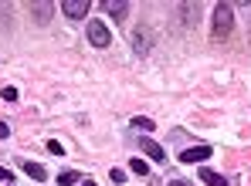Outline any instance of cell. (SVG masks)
<instances>
[{"mask_svg":"<svg viewBox=\"0 0 251 186\" xmlns=\"http://www.w3.org/2000/svg\"><path fill=\"white\" fill-rule=\"evenodd\" d=\"M231 31H234V7L231 3H217L214 7V27H210L214 41H227Z\"/></svg>","mask_w":251,"mask_h":186,"instance_id":"6da1fadb","label":"cell"},{"mask_svg":"<svg viewBox=\"0 0 251 186\" xmlns=\"http://www.w3.org/2000/svg\"><path fill=\"white\" fill-rule=\"evenodd\" d=\"M129 44H132L136 54H150V51H153V31H150L146 24H136L132 34H129Z\"/></svg>","mask_w":251,"mask_h":186,"instance_id":"7a4b0ae2","label":"cell"},{"mask_svg":"<svg viewBox=\"0 0 251 186\" xmlns=\"http://www.w3.org/2000/svg\"><path fill=\"white\" fill-rule=\"evenodd\" d=\"M99 10H105L116 24L126 27V14H129V3H126V0H99Z\"/></svg>","mask_w":251,"mask_h":186,"instance_id":"3957f363","label":"cell"},{"mask_svg":"<svg viewBox=\"0 0 251 186\" xmlns=\"http://www.w3.org/2000/svg\"><path fill=\"white\" fill-rule=\"evenodd\" d=\"M88 41L95 47H109L112 44V34H109V27H105L102 21H92V24H88Z\"/></svg>","mask_w":251,"mask_h":186,"instance_id":"277c9868","label":"cell"},{"mask_svg":"<svg viewBox=\"0 0 251 186\" xmlns=\"http://www.w3.org/2000/svg\"><path fill=\"white\" fill-rule=\"evenodd\" d=\"M61 10H65V17H68V21H82L85 14L92 10V3H88V0H65V3H61Z\"/></svg>","mask_w":251,"mask_h":186,"instance_id":"5b68a950","label":"cell"},{"mask_svg":"<svg viewBox=\"0 0 251 186\" xmlns=\"http://www.w3.org/2000/svg\"><path fill=\"white\" fill-rule=\"evenodd\" d=\"M139 149L153 159V163H167V152H163V145L160 142H153L150 136H139Z\"/></svg>","mask_w":251,"mask_h":186,"instance_id":"8992f818","label":"cell"},{"mask_svg":"<svg viewBox=\"0 0 251 186\" xmlns=\"http://www.w3.org/2000/svg\"><path fill=\"white\" fill-rule=\"evenodd\" d=\"M204 159H210V145H190L180 152V163H204Z\"/></svg>","mask_w":251,"mask_h":186,"instance_id":"52a82bcc","label":"cell"},{"mask_svg":"<svg viewBox=\"0 0 251 186\" xmlns=\"http://www.w3.org/2000/svg\"><path fill=\"white\" fill-rule=\"evenodd\" d=\"M27 10H31V17H34V24H48L51 21V14H54V3H27Z\"/></svg>","mask_w":251,"mask_h":186,"instance_id":"ba28073f","label":"cell"},{"mask_svg":"<svg viewBox=\"0 0 251 186\" xmlns=\"http://www.w3.org/2000/svg\"><path fill=\"white\" fill-rule=\"evenodd\" d=\"M21 169H24L31 180H38V183H44V180H48V169H44L41 163H31V159H24V163H21Z\"/></svg>","mask_w":251,"mask_h":186,"instance_id":"9c48e42d","label":"cell"},{"mask_svg":"<svg viewBox=\"0 0 251 186\" xmlns=\"http://www.w3.org/2000/svg\"><path fill=\"white\" fill-rule=\"evenodd\" d=\"M201 183H207V186H227V176H221V173H214V169H201Z\"/></svg>","mask_w":251,"mask_h":186,"instance_id":"30bf717a","label":"cell"},{"mask_svg":"<svg viewBox=\"0 0 251 186\" xmlns=\"http://www.w3.org/2000/svg\"><path fill=\"white\" fill-rule=\"evenodd\" d=\"M58 183H61V186H75V183H82V173H75V169H65V173L58 176Z\"/></svg>","mask_w":251,"mask_h":186,"instance_id":"8fae6325","label":"cell"},{"mask_svg":"<svg viewBox=\"0 0 251 186\" xmlns=\"http://www.w3.org/2000/svg\"><path fill=\"white\" fill-rule=\"evenodd\" d=\"M129 125H132V129H146V132H153V119H146V115H132Z\"/></svg>","mask_w":251,"mask_h":186,"instance_id":"7c38bea8","label":"cell"},{"mask_svg":"<svg viewBox=\"0 0 251 186\" xmlns=\"http://www.w3.org/2000/svg\"><path fill=\"white\" fill-rule=\"evenodd\" d=\"M129 169H132L136 176H150V163H146V159H132V163H129Z\"/></svg>","mask_w":251,"mask_h":186,"instance_id":"4fadbf2b","label":"cell"},{"mask_svg":"<svg viewBox=\"0 0 251 186\" xmlns=\"http://www.w3.org/2000/svg\"><path fill=\"white\" fill-rule=\"evenodd\" d=\"M0 98H3V102H17V88H14V85H7V88L0 92Z\"/></svg>","mask_w":251,"mask_h":186,"instance_id":"5bb4252c","label":"cell"},{"mask_svg":"<svg viewBox=\"0 0 251 186\" xmlns=\"http://www.w3.org/2000/svg\"><path fill=\"white\" fill-rule=\"evenodd\" d=\"M48 152H51V156H65V149H61V142H48Z\"/></svg>","mask_w":251,"mask_h":186,"instance_id":"9a60e30c","label":"cell"},{"mask_svg":"<svg viewBox=\"0 0 251 186\" xmlns=\"http://www.w3.org/2000/svg\"><path fill=\"white\" fill-rule=\"evenodd\" d=\"M109 180H112V183H123L126 173H123V169H112V173H109Z\"/></svg>","mask_w":251,"mask_h":186,"instance_id":"2e32d148","label":"cell"},{"mask_svg":"<svg viewBox=\"0 0 251 186\" xmlns=\"http://www.w3.org/2000/svg\"><path fill=\"white\" fill-rule=\"evenodd\" d=\"M10 180H14V176H10V169H3V166H0V183H10Z\"/></svg>","mask_w":251,"mask_h":186,"instance_id":"e0dca14e","label":"cell"},{"mask_svg":"<svg viewBox=\"0 0 251 186\" xmlns=\"http://www.w3.org/2000/svg\"><path fill=\"white\" fill-rule=\"evenodd\" d=\"M10 136V129H7V122H0V139H7Z\"/></svg>","mask_w":251,"mask_h":186,"instance_id":"ac0fdd59","label":"cell"},{"mask_svg":"<svg viewBox=\"0 0 251 186\" xmlns=\"http://www.w3.org/2000/svg\"><path fill=\"white\" fill-rule=\"evenodd\" d=\"M170 186H190L187 180H170Z\"/></svg>","mask_w":251,"mask_h":186,"instance_id":"d6986e66","label":"cell"},{"mask_svg":"<svg viewBox=\"0 0 251 186\" xmlns=\"http://www.w3.org/2000/svg\"><path fill=\"white\" fill-rule=\"evenodd\" d=\"M82 186H99V183H95V180H82Z\"/></svg>","mask_w":251,"mask_h":186,"instance_id":"ffe728a7","label":"cell"},{"mask_svg":"<svg viewBox=\"0 0 251 186\" xmlns=\"http://www.w3.org/2000/svg\"><path fill=\"white\" fill-rule=\"evenodd\" d=\"M7 186H14V183H7Z\"/></svg>","mask_w":251,"mask_h":186,"instance_id":"44dd1931","label":"cell"}]
</instances>
